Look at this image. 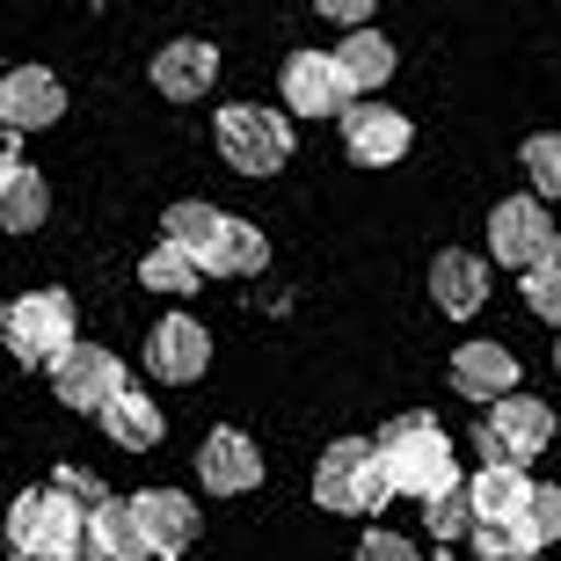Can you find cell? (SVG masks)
<instances>
[{
    "instance_id": "e0dca14e",
    "label": "cell",
    "mask_w": 561,
    "mask_h": 561,
    "mask_svg": "<svg viewBox=\"0 0 561 561\" xmlns=\"http://www.w3.org/2000/svg\"><path fill=\"white\" fill-rule=\"evenodd\" d=\"M81 547L95 561H153L146 554V533H139V518H131V503L125 496H103L95 511L81 518Z\"/></svg>"
},
{
    "instance_id": "6da1fadb",
    "label": "cell",
    "mask_w": 561,
    "mask_h": 561,
    "mask_svg": "<svg viewBox=\"0 0 561 561\" xmlns=\"http://www.w3.org/2000/svg\"><path fill=\"white\" fill-rule=\"evenodd\" d=\"M373 445H379V467H387V489H394V496L431 503L437 489H453V481H459L453 437L437 431L431 416H394Z\"/></svg>"
},
{
    "instance_id": "2e32d148",
    "label": "cell",
    "mask_w": 561,
    "mask_h": 561,
    "mask_svg": "<svg viewBox=\"0 0 561 561\" xmlns=\"http://www.w3.org/2000/svg\"><path fill=\"white\" fill-rule=\"evenodd\" d=\"M453 394L459 401H503V394H518V357L503 351V343H459L453 351Z\"/></svg>"
},
{
    "instance_id": "d6a6232c",
    "label": "cell",
    "mask_w": 561,
    "mask_h": 561,
    "mask_svg": "<svg viewBox=\"0 0 561 561\" xmlns=\"http://www.w3.org/2000/svg\"><path fill=\"white\" fill-rule=\"evenodd\" d=\"M313 8H321V15H329V22H343V30H365V22H373V8H379V0H313Z\"/></svg>"
},
{
    "instance_id": "ac0fdd59",
    "label": "cell",
    "mask_w": 561,
    "mask_h": 561,
    "mask_svg": "<svg viewBox=\"0 0 561 561\" xmlns=\"http://www.w3.org/2000/svg\"><path fill=\"white\" fill-rule=\"evenodd\" d=\"M481 423H489V431H496L518 459L547 453V437H554V409H547L540 394H503V401H489V409H481Z\"/></svg>"
},
{
    "instance_id": "1f68e13d",
    "label": "cell",
    "mask_w": 561,
    "mask_h": 561,
    "mask_svg": "<svg viewBox=\"0 0 561 561\" xmlns=\"http://www.w3.org/2000/svg\"><path fill=\"white\" fill-rule=\"evenodd\" d=\"M357 561H423L416 540H401V533H365L357 540Z\"/></svg>"
},
{
    "instance_id": "cb8c5ba5",
    "label": "cell",
    "mask_w": 561,
    "mask_h": 561,
    "mask_svg": "<svg viewBox=\"0 0 561 561\" xmlns=\"http://www.w3.org/2000/svg\"><path fill=\"white\" fill-rule=\"evenodd\" d=\"M139 285L146 291H168V299H183V291L205 285V263L190 249H175V241H153V249L139 255Z\"/></svg>"
},
{
    "instance_id": "484cf974",
    "label": "cell",
    "mask_w": 561,
    "mask_h": 561,
    "mask_svg": "<svg viewBox=\"0 0 561 561\" xmlns=\"http://www.w3.org/2000/svg\"><path fill=\"white\" fill-rule=\"evenodd\" d=\"M467 540H474V554H481V561L540 554V547H533V533H525V518H474V525H467Z\"/></svg>"
},
{
    "instance_id": "8fae6325",
    "label": "cell",
    "mask_w": 561,
    "mask_h": 561,
    "mask_svg": "<svg viewBox=\"0 0 561 561\" xmlns=\"http://www.w3.org/2000/svg\"><path fill=\"white\" fill-rule=\"evenodd\" d=\"M66 117V88L51 66H15L0 73V125L8 131H44Z\"/></svg>"
},
{
    "instance_id": "f35d334b",
    "label": "cell",
    "mask_w": 561,
    "mask_h": 561,
    "mask_svg": "<svg viewBox=\"0 0 561 561\" xmlns=\"http://www.w3.org/2000/svg\"><path fill=\"white\" fill-rule=\"evenodd\" d=\"M0 313H8V299H0Z\"/></svg>"
},
{
    "instance_id": "f546056e",
    "label": "cell",
    "mask_w": 561,
    "mask_h": 561,
    "mask_svg": "<svg viewBox=\"0 0 561 561\" xmlns=\"http://www.w3.org/2000/svg\"><path fill=\"white\" fill-rule=\"evenodd\" d=\"M518 277H525V307L561 329V255H547V263H533V271H518Z\"/></svg>"
},
{
    "instance_id": "ba28073f",
    "label": "cell",
    "mask_w": 561,
    "mask_h": 561,
    "mask_svg": "<svg viewBox=\"0 0 561 561\" xmlns=\"http://www.w3.org/2000/svg\"><path fill=\"white\" fill-rule=\"evenodd\" d=\"M44 373H51L59 409H81V416H95V409L125 387V365H117V351H103V343H73V351H59Z\"/></svg>"
},
{
    "instance_id": "d590c367",
    "label": "cell",
    "mask_w": 561,
    "mask_h": 561,
    "mask_svg": "<svg viewBox=\"0 0 561 561\" xmlns=\"http://www.w3.org/2000/svg\"><path fill=\"white\" fill-rule=\"evenodd\" d=\"M153 561H183V554H153Z\"/></svg>"
},
{
    "instance_id": "5b68a950",
    "label": "cell",
    "mask_w": 561,
    "mask_h": 561,
    "mask_svg": "<svg viewBox=\"0 0 561 561\" xmlns=\"http://www.w3.org/2000/svg\"><path fill=\"white\" fill-rule=\"evenodd\" d=\"M0 343L22 357V365H51L59 351H73V299L66 291H22L15 307L0 313Z\"/></svg>"
},
{
    "instance_id": "f1b7e54d",
    "label": "cell",
    "mask_w": 561,
    "mask_h": 561,
    "mask_svg": "<svg viewBox=\"0 0 561 561\" xmlns=\"http://www.w3.org/2000/svg\"><path fill=\"white\" fill-rule=\"evenodd\" d=\"M518 518H525V533H533V547L547 554V547L561 540V489H554V481H533V489H525V511H518Z\"/></svg>"
},
{
    "instance_id": "277c9868",
    "label": "cell",
    "mask_w": 561,
    "mask_h": 561,
    "mask_svg": "<svg viewBox=\"0 0 561 561\" xmlns=\"http://www.w3.org/2000/svg\"><path fill=\"white\" fill-rule=\"evenodd\" d=\"M81 503L59 496V489H22L8 503V554L15 561H44V554H66V547H81Z\"/></svg>"
},
{
    "instance_id": "603a6c76",
    "label": "cell",
    "mask_w": 561,
    "mask_h": 561,
    "mask_svg": "<svg viewBox=\"0 0 561 561\" xmlns=\"http://www.w3.org/2000/svg\"><path fill=\"white\" fill-rule=\"evenodd\" d=\"M525 489H533L525 467H474V474H467V503H474V518H518Z\"/></svg>"
},
{
    "instance_id": "4fadbf2b",
    "label": "cell",
    "mask_w": 561,
    "mask_h": 561,
    "mask_svg": "<svg viewBox=\"0 0 561 561\" xmlns=\"http://www.w3.org/2000/svg\"><path fill=\"white\" fill-rule=\"evenodd\" d=\"M153 88H161L168 103H197V95H211V81H219V44L205 37H175L153 51Z\"/></svg>"
},
{
    "instance_id": "7c38bea8",
    "label": "cell",
    "mask_w": 561,
    "mask_h": 561,
    "mask_svg": "<svg viewBox=\"0 0 561 561\" xmlns=\"http://www.w3.org/2000/svg\"><path fill=\"white\" fill-rule=\"evenodd\" d=\"M197 481H205L211 496H249L255 481H263V453H255V437L233 431V423H219V431L197 445Z\"/></svg>"
},
{
    "instance_id": "836d02e7",
    "label": "cell",
    "mask_w": 561,
    "mask_h": 561,
    "mask_svg": "<svg viewBox=\"0 0 561 561\" xmlns=\"http://www.w3.org/2000/svg\"><path fill=\"white\" fill-rule=\"evenodd\" d=\"M8 168H22V153H15V131L0 125V175H8Z\"/></svg>"
},
{
    "instance_id": "d4e9b609",
    "label": "cell",
    "mask_w": 561,
    "mask_h": 561,
    "mask_svg": "<svg viewBox=\"0 0 561 561\" xmlns=\"http://www.w3.org/2000/svg\"><path fill=\"white\" fill-rule=\"evenodd\" d=\"M219 227H227V211H219V205H205V197H183V205H168L161 241H175V249H190V255H205Z\"/></svg>"
},
{
    "instance_id": "e575fe53",
    "label": "cell",
    "mask_w": 561,
    "mask_h": 561,
    "mask_svg": "<svg viewBox=\"0 0 561 561\" xmlns=\"http://www.w3.org/2000/svg\"><path fill=\"white\" fill-rule=\"evenodd\" d=\"M44 561H95L88 547H66V554H44Z\"/></svg>"
},
{
    "instance_id": "ffe728a7",
    "label": "cell",
    "mask_w": 561,
    "mask_h": 561,
    "mask_svg": "<svg viewBox=\"0 0 561 561\" xmlns=\"http://www.w3.org/2000/svg\"><path fill=\"white\" fill-rule=\"evenodd\" d=\"M335 66H343V88H351V95H379V88L394 81L401 59H394V44L365 22V30H351V37L335 44Z\"/></svg>"
},
{
    "instance_id": "7402d4cb",
    "label": "cell",
    "mask_w": 561,
    "mask_h": 561,
    "mask_svg": "<svg viewBox=\"0 0 561 561\" xmlns=\"http://www.w3.org/2000/svg\"><path fill=\"white\" fill-rule=\"evenodd\" d=\"M51 219V190L37 168H8L0 175V233H37Z\"/></svg>"
},
{
    "instance_id": "4316f807",
    "label": "cell",
    "mask_w": 561,
    "mask_h": 561,
    "mask_svg": "<svg viewBox=\"0 0 561 561\" xmlns=\"http://www.w3.org/2000/svg\"><path fill=\"white\" fill-rule=\"evenodd\" d=\"M518 161H525V183H533V197H540V205H554V197H561V131H533Z\"/></svg>"
},
{
    "instance_id": "d6986e66",
    "label": "cell",
    "mask_w": 561,
    "mask_h": 561,
    "mask_svg": "<svg viewBox=\"0 0 561 561\" xmlns=\"http://www.w3.org/2000/svg\"><path fill=\"white\" fill-rule=\"evenodd\" d=\"M95 416H103V431L117 437L125 453H153V445H161V431H168V423H161V401H153V394H139L131 379H125V387H117V394L103 401V409H95Z\"/></svg>"
},
{
    "instance_id": "83f0119b",
    "label": "cell",
    "mask_w": 561,
    "mask_h": 561,
    "mask_svg": "<svg viewBox=\"0 0 561 561\" xmlns=\"http://www.w3.org/2000/svg\"><path fill=\"white\" fill-rule=\"evenodd\" d=\"M423 525H431V540H467V525H474V503H467V474L423 503Z\"/></svg>"
},
{
    "instance_id": "5bb4252c",
    "label": "cell",
    "mask_w": 561,
    "mask_h": 561,
    "mask_svg": "<svg viewBox=\"0 0 561 561\" xmlns=\"http://www.w3.org/2000/svg\"><path fill=\"white\" fill-rule=\"evenodd\" d=\"M131 503V518H139L146 533V554H183L190 540H197V503L183 496V489H139Z\"/></svg>"
},
{
    "instance_id": "9c48e42d",
    "label": "cell",
    "mask_w": 561,
    "mask_h": 561,
    "mask_svg": "<svg viewBox=\"0 0 561 561\" xmlns=\"http://www.w3.org/2000/svg\"><path fill=\"white\" fill-rule=\"evenodd\" d=\"M277 88H285V117H343L351 110V88H343L335 51H291L277 66Z\"/></svg>"
},
{
    "instance_id": "74e56055",
    "label": "cell",
    "mask_w": 561,
    "mask_h": 561,
    "mask_svg": "<svg viewBox=\"0 0 561 561\" xmlns=\"http://www.w3.org/2000/svg\"><path fill=\"white\" fill-rule=\"evenodd\" d=\"M554 373H561V351H554Z\"/></svg>"
},
{
    "instance_id": "44dd1931",
    "label": "cell",
    "mask_w": 561,
    "mask_h": 561,
    "mask_svg": "<svg viewBox=\"0 0 561 561\" xmlns=\"http://www.w3.org/2000/svg\"><path fill=\"white\" fill-rule=\"evenodd\" d=\"M205 263V277H255L263 263H271V241L249 227V219H227V227L211 233V249L197 255Z\"/></svg>"
},
{
    "instance_id": "52a82bcc",
    "label": "cell",
    "mask_w": 561,
    "mask_h": 561,
    "mask_svg": "<svg viewBox=\"0 0 561 561\" xmlns=\"http://www.w3.org/2000/svg\"><path fill=\"white\" fill-rule=\"evenodd\" d=\"M335 125H343V153H351L357 168H394L401 153L416 146L409 117H401L394 103H379V95H351V110H343Z\"/></svg>"
},
{
    "instance_id": "7a4b0ae2",
    "label": "cell",
    "mask_w": 561,
    "mask_h": 561,
    "mask_svg": "<svg viewBox=\"0 0 561 561\" xmlns=\"http://www.w3.org/2000/svg\"><path fill=\"white\" fill-rule=\"evenodd\" d=\"M313 503L335 511V518H379V511L394 503L373 437H335L329 453L313 459Z\"/></svg>"
},
{
    "instance_id": "8d00e7d4",
    "label": "cell",
    "mask_w": 561,
    "mask_h": 561,
    "mask_svg": "<svg viewBox=\"0 0 561 561\" xmlns=\"http://www.w3.org/2000/svg\"><path fill=\"white\" fill-rule=\"evenodd\" d=\"M518 561H547V554H518Z\"/></svg>"
},
{
    "instance_id": "30bf717a",
    "label": "cell",
    "mask_w": 561,
    "mask_h": 561,
    "mask_svg": "<svg viewBox=\"0 0 561 561\" xmlns=\"http://www.w3.org/2000/svg\"><path fill=\"white\" fill-rule=\"evenodd\" d=\"M211 365V335L197 313H161L153 329H146V373L168 379V387H190V379H205Z\"/></svg>"
},
{
    "instance_id": "8992f818",
    "label": "cell",
    "mask_w": 561,
    "mask_h": 561,
    "mask_svg": "<svg viewBox=\"0 0 561 561\" xmlns=\"http://www.w3.org/2000/svg\"><path fill=\"white\" fill-rule=\"evenodd\" d=\"M547 255H561L554 211H547L533 190H525V197H503V205L489 211V263L533 271V263H547Z\"/></svg>"
},
{
    "instance_id": "3957f363",
    "label": "cell",
    "mask_w": 561,
    "mask_h": 561,
    "mask_svg": "<svg viewBox=\"0 0 561 561\" xmlns=\"http://www.w3.org/2000/svg\"><path fill=\"white\" fill-rule=\"evenodd\" d=\"M211 139H219V161L233 175H249V183L255 175H277L291 161V117L285 110H263V103H227Z\"/></svg>"
},
{
    "instance_id": "9a60e30c",
    "label": "cell",
    "mask_w": 561,
    "mask_h": 561,
    "mask_svg": "<svg viewBox=\"0 0 561 561\" xmlns=\"http://www.w3.org/2000/svg\"><path fill=\"white\" fill-rule=\"evenodd\" d=\"M431 299H437V313H453V321L481 313V299H489V255L437 249L431 255Z\"/></svg>"
},
{
    "instance_id": "4dcf8cb0",
    "label": "cell",
    "mask_w": 561,
    "mask_h": 561,
    "mask_svg": "<svg viewBox=\"0 0 561 561\" xmlns=\"http://www.w3.org/2000/svg\"><path fill=\"white\" fill-rule=\"evenodd\" d=\"M51 489H59V496H73L81 511H95V503L110 496L103 481H95V467H59V474H51Z\"/></svg>"
}]
</instances>
